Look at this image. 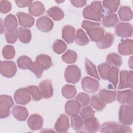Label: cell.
<instances>
[{"label":"cell","instance_id":"obj_1","mask_svg":"<svg viewBox=\"0 0 133 133\" xmlns=\"http://www.w3.org/2000/svg\"><path fill=\"white\" fill-rule=\"evenodd\" d=\"M83 17L87 19L100 21L103 17V9L100 1H93L83 11Z\"/></svg>","mask_w":133,"mask_h":133},{"label":"cell","instance_id":"obj_2","mask_svg":"<svg viewBox=\"0 0 133 133\" xmlns=\"http://www.w3.org/2000/svg\"><path fill=\"white\" fill-rule=\"evenodd\" d=\"M132 105H122L120 107L118 113V121L124 125H131L133 122Z\"/></svg>","mask_w":133,"mask_h":133},{"label":"cell","instance_id":"obj_3","mask_svg":"<svg viewBox=\"0 0 133 133\" xmlns=\"http://www.w3.org/2000/svg\"><path fill=\"white\" fill-rule=\"evenodd\" d=\"M81 77V72L76 65H69L65 70L64 78L70 83L76 84Z\"/></svg>","mask_w":133,"mask_h":133},{"label":"cell","instance_id":"obj_4","mask_svg":"<svg viewBox=\"0 0 133 133\" xmlns=\"http://www.w3.org/2000/svg\"><path fill=\"white\" fill-rule=\"evenodd\" d=\"M12 98L8 95L0 96V117L4 118L8 117L10 114V109L14 105Z\"/></svg>","mask_w":133,"mask_h":133},{"label":"cell","instance_id":"obj_5","mask_svg":"<svg viewBox=\"0 0 133 133\" xmlns=\"http://www.w3.org/2000/svg\"><path fill=\"white\" fill-rule=\"evenodd\" d=\"M17 68L16 63L12 61H4L1 62V73L6 77H13L16 73Z\"/></svg>","mask_w":133,"mask_h":133},{"label":"cell","instance_id":"obj_6","mask_svg":"<svg viewBox=\"0 0 133 133\" xmlns=\"http://www.w3.org/2000/svg\"><path fill=\"white\" fill-rule=\"evenodd\" d=\"M120 80L118 86V89H123L126 88L132 89L133 73L132 71L122 70L120 72Z\"/></svg>","mask_w":133,"mask_h":133},{"label":"cell","instance_id":"obj_7","mask_svg":"<svg viewBox=\"0 0 133 133\" xmlns=\"http://www.w3.org/2000/svg\"><path fill=\"white\" fill-rule=\"evenodd\" d=\"M82 89L88 93H94L96 92L99 88V82L90 77H84L81 82Z\"/></svg>","mask_w":133,"mask_h":133},{"label":"cell","instance_id":"obj_8","mask_svg":"<svg viewBox=\"0 0 133 133\" xmlns=\"http://www.w3.org/2000/svg\"><path fill=\"white\" fill-rule=\"evenodd\" d=\"M115 33L119 37L127 38L132 35V27L131 24L125 22H120L115 28Z\"/></svg>","mask_w":133,"mask_h":133},{"label":"cell","instance_id":"obj_9","mask_svg":"<svg viewBox=\"0 0 133 133\" xmlns=\"http://www.w3.org/2000/svg\"><path fill=\"white\" fill-rule=\"evenodd\" d=\"M30 96L27 88H21L16 91L14 94V99L17 104L25 105L30 102Z\"/></svg>","mask_w":133,"mask_h":133},{"label":"cell","instance_id":"obj_10","mask_svg":"<svg viewBox=\"0 0 133 133\" xmlns=\"http://www.w3.org/2000/svg\"><path fill=\"white\" fill-rule=\"evenodd\" d=\"M54 26L53 21L46 16L39 17L36 21V27L41 31L48 32Z\"/></svg>","mask_w":133,"mask_h":133},{"label":"cell","instance_id":"obj_11","mask_svg":"<svg viewBox=\"0 0 133 133\" xmlns=\"http://www.w3.org/2000/svg\"><path fill=\"white\" fill-rule=\"evenodd\" d=\"M39 88L41 91L43 98L49 99L53 95V88L51 81L45 79L39 84Z\"/></svg>","mask_w":133,"mask_h":133},{"label":"cell","instance_id":"obj_12","mask_svg":"<svg viewBox=\"0 0 133 133\" xmlns=\"http://www.w3.org/2000/svg\"><path fill=\"white\" fill-rule=\"evenodd\" d=\"M69 128L70 124L68 117L64 114H61L55 125V130L58 132H66Z\"/></svg>","mask_w":133,"mask_h":133},{"label":"cell","instance_id":"obj_13","mask_svg":"<svg viewBox=\"0 0 133 133\" xmlns=\"http://www.w3.org/2000/svg\"><path fill=\"white\" fill-rule=\"evenodd\" d=\"M100 129L98 120L95 117L87 118L84 121V129L85 132H96Z\"/></svg>","mask_w":133,"mask_h":133},{"label":"cell","instance_id":"obj_14","mask_svg":"<svg viewBox=\"0 0 133 133\" xmlns=\"http://www.w3.org/2000/svg\"><path fill=\"white\" fill-rule=\"evenodd\" d=\"M27 123L28 126L31 130H37L42 128L43 119L40 115L33 114L30 116Z\"/></svg>","mask_w":133,"mask_h":133},{"label":"cell","instance_id":"obj_15","mask_svg":"<svg viewBox=\"0 0 133 133\" xmlns=\"http://www.w3.org/2000/svg\"><path fill=\"white\" fill-rule=\"evenodd\" d=\"M17 16L18 18L20 25L24 28H30L34 23L35 19L30 14L23 12H18Z\"/></svg>","mask_w":133,"mask_h":133},{"label":"cell","instance_id":"obj_16","mask_svg":"<svg viewBox=\"0 0 133 133\" xmlns=\"http://www.w3.org/2000/svg\"><path fill=\"white\" fill-rule=\"evenodd\" d=\"M86 32L91 41L95 42L100 41L105 34L104 30L100 26L92 27L87 30Z\"/></svg>","mask_w":133,"mask_h":133},{"label":"cell","instance_id":"obj_17","mask_svg":"<svg viewBox=\"0 0 133 133\" xmlns=\"http://www.w3.org/2000/svg\"><path fill=\"white\" fill-rule=\"evenodd\" d=\"M117 101L121 104L127 103L132 105V91L128 89L124 91H118L116 94Z\"/></svg>","mask_w":133,"mask_h":133},{"label":"cell","instance_id":"obj_18","mask_svg":"<svg viewBox=\"0 0 133 133\" xmlns=\"http://www.w3.org/2000/svg\"><path fill=\"white\" fill-rule=\"evenodd\" d=\"M81 109V104L77 100H68L64 107L65 112L70 116L78 114L80 112Z\"/></svg>","mask_w":133,"mask_h":133},{"label":"cell","instance_id":"obj_19","mask_svg":"<svg viewBox=\"0 0 133 133\" xmlns=\"http://www.w3.org/2000/svg\"><path fill=\"white\" fill-rule=\"evenodd\" d=\"M118 52L124 56H127L132 54V40L126 39L121 42L118 45Z\"/></svg>","mask_w":133,"mask_h":133},{"label":"cell","instance_id":"obj_20","mask_svg":"<svg viewBox=\"0 0 133 133\" xmlns=\"http://www.w3.org/2000/svg\"><path fill=\"white\" fill-rule=\"evenodd\" d=\"M75 31L74 27L69 25H66L63 28L62 36L68 44H71L74 41L75 38Z\"/></svg>","mask_w":133,"mask_h":133},{"label":"cell","instance_id":"obj_21","mask_svg":"<svg viewBox=\"0 0 133 133\" xmlns=\"http://www.w3.org/2000/svg\"><path fill=\"white\" fill-rule=\"evenodd\" d=\"M116 93L115 91L105 89H101L99 92V98L105 103H111L116 99Z\"/></svg>","mask_w":133,"mask_h":133},{"label":"cell","instance_id":"obj_22","mask_svg":"<svg viewBox=\"0 0 133 133\" xmlns=\"http://www.w3.org/2000/svg\"><path fill=\"white\" fill-rule=\"evenodd\" d=\"M114 35L110 33H105L103 38L99 42H96L97 47L100 49H106L109 48L113 43L114 41Z\"/></svg>","mask_w":133,"mask_h":133},{"label":"cell","instance_id":"obj_23","mask_svg":"<svg viewBox=\"0 0 133 133\" xmlns=\"http://www.w3.org/2000/svg\"><path fill=\"white\" fill-rule=\"evenodd\" d=\"M71 125L76 132H85L83 119L77 114L71 115Z\"/></svg>","mask_w":133,"mask_h":133},{"label":"cell","instance_id":"obj_24","mask_svg":"<svg viewBox=\"0 0 133 133\" xmlns=\"http://www.w3.org/2000/svg\"><path fill=\"white\" fill-rule=\"evenodd\" d=\"M12 113L15 118L19 121H25L28 116V110L20 105L15 106L12 110Z\"/></svg>","mask_w":133,"mask_h":133},{"label":"cell","instance_id":"obj_25","mask_svg":"<svg viewBox=\"0 0 133 133\" xmlns=\"http://www.w3.org/2000/svg\"><path fill=\"white\" fill-rule=\"evenodd\" d=\"M118 21V17L116 14L109 12L102 17L101 23L104 27L111 28L114 26Z\"/></svg>","mask_w":133,"mask_h":133},{"label":"cell","instance_id":"obj_26","mask_svg":"<svg viewBox=\"0 0 133 133\" xmlns=\"http://www.w3.org/2000/svg\"><path fill=\"white\" fill-rule=\"evenodd\" d=\"M45 7L43 3L39 1H35L32 3L29 7V12L31 16H39L44 14Z\"/></svg>","mask_w":133,"mask_h":133},{"label":"cell","instance_id":"obj_27","mask_svg":"<svg viewBox=\"0 0 133 133\" xmlns=\"http://www.w3.org/2000/svg\"><path fill=\"white\" fill-rule=\"evenodd\" d=\"M4 24L6 28V31L16 30L18 26V23L15 16L11 14L7 15L5 18Z\"/></svg>","mask_w":133,"mask_h":133},{"label":"cell","instance_id":"obj_28","mask_svg":"<svg viewBox=\"0 0 133 133\" xmlns=\"http://www.w3.org/2000/svg\"><path fill=\"white\" fill-rule=\"evenodd\" d=\"M47 15L55 21H60L64 17V12L58 6L50 8L46 11Z\"/></svg>","mask_w":133,"mask_h":133},{"label":"cell","instance_id":"obj_29","mask_svg":"<svg viewBox=\"0 0 133 133\" xmlns=\"http://www.w3.org/2000/svg\"><path fill=\"white\" fill-rule=\"evenodd\" d=\"M118 15L121 21H130L132 18V12L130 8L127 6H122L118 10Z\"/></svg>","mask_w":133,"mask_h":133},{"label":"cell","instance_id":"obj_30","mask_svg":"<svg viewBox=\"0 0 133 133\" xmlns=\"http://www.w3.org/2000/svg\"><path fill=\"white\" fill-rule=\"evenodd\" d=\"M107 63L115 67H119L122 64V57L116 53H110L107 56Z\"/></svg>","mask_w":133,"mask_h":133},{"label":"cell","instance_id":"obj_31","mask_svg":"<svg viewBox=\"0 0 133 133\" xmlns=\"http://www.w3.org/2000/svg\"><path fill=\"white\" fill-rule=\"evenodd\" d=\"M18 38L21 42L24 44L29 43L32 38L31 31L29 29H27L24 28H19Z\"/></svg>","mask_w":133,"mask_h":133},{"label":"cell","instance_id":"obj_32","mask_svg":"<svg viewBox=\"0 0 133 133\" xmlns=\"http://www.w3.org/2000/svg\"><path fill=\"white\" fill-rule=\"evenodd\" d=\"M118 72L119 70L117 67L111 66L107 76V80H108L114 87H116L118 83Z\"/></svg>","mask_w":133,"mask_h":133},{"label":"cell","instance_id":"obj_33","mask_svg":"<svg viewBox=\"0 0 133 133\" xmlns=\"http://www.w3.org/2000/svg\"><path fill=\"white\" fill-rule=\"evenodd\" d=\"M36 61L42 65L44 70L48 69L52 65L51 58L46 55H39L36 58Z\"/></svg>","mask_w":133,"mask_h":133},{"label":"cell","instance_id":"obj_34","mask_svg":"<svg viewBox=\"0 0 133 133\" xmlns=\"http://www.w3.org/2000/svg\"><path fill=\"white\" fill-rule=\"evenodd\" d=\"M75 39L76 43L79 46H85L89 42L86 33L81 29H78L77 30Z\"/></svg>","mask_w":133,"mask_h":133},{"label":"cell","instance_id":"obj_35","mask_svg":"<svg viewBox=\"0 0 133 133\" xmlns=\"http://www.w3.org/2000/svg\"><path fill=\"white\" fill-rule=\"evenodd\" d=\"M119 124L114 122L104 123L101 127V132H117Z\"/></svg>","mask_w":133,"mask_h":133},{"label":"cell","instance_id":"obj_36","mask_svg":"<svg viewBox=\"0 0 133 133\" xmlns=\"http://www.w3.org/2000/svg\"><path fill=\"white\" fill-rule=\"evenodd\" d=\"M85 66L86 73L89 75L92 76L96 79H100V77L96 70V66L91 61L87 58L85 59Z\"/></svg>","mask_w":133,"mask_h":133},{"label":"cell","instance_id":"obj_37","mask_svg":"<svg viewBox=\"0 0 133 133\" xmlns=\"http://www.w3.org/2000/svg\"><path fill=\"white\" fill-rule=\"evenodd\" d=\"M76 89L73 85L66 84L64 85L61 90L63 96L66 99L73 98L76 94Z\"/></svg>","mask_w":133,"mask_h":133},{"label":"cell","instance_id":"obj_38","mask_svg":"<svg viewBox=\"0 0 133 133\" xmlns=\"http://www.w3.org/2000/svg\"><path fill=\"white\" fill-rule=\"evenodd\" d=\"M90 104L97 111H102L106 106L105 103L103 102L96 95L91 96Z\"/></svg>","mask_w":133,"mask_h":133},{"label":"cell","instance_id":"obj_39","mask_svg":"<svg viewBox=\"0 0 133 133\" xmlns=\"http://www.w3.org/2000/svg\"><path fill=\"white\" fill-rule=\"evenodd\" d=\"M120 4V2L119 1H110L105 0L102 1L103 6L108 10L109 12H116L119 5Z\"/></svg>","mask_w":133,"mask_h":133},{"label":"cell","instance_id":"obj_40","mask_svg":"<svg viewBox=\"0 0 133 133\" xmlns=\"http://www.w3.org/2000/svg\"><path fill=\"white\" fill-rule=\"evenodd\" d=\"M77 58V55L76 52L72 50H68L62 56V60L66 63H74Z\"/></svg>","mask_w":133,"mask_h":133},{"label":"cell","instance_id":"obj_41","mask_svg":"<svg viewBox=\"0 0 133 133\" xmlns=\"http://www.w3.org/2000/svg\"><path fill=\"white\" fill-rule=\"evenodd\" d=\"M67 48L66 43L61 39H56L52 46V49L54 52L58 54H61L64 52Z\"/></svg>","mask_w":133,"mask_h":133},{"label":"cell","instance_id":"obj_42","mask_svg":"<svg viewBox=\"0 0 133 133\" xmlns=\"http://www.w3.org/2000/svg\"><path fill=\"white\" fill-rule=\"evenodd\" d=\"M28 69L30 70L31 72H33L37 78H40L42 77L43 71L44 70L43 66L36 61L32 62L30 64Z\"/></svg>","mask_w":133,"mask_h":133},{"label":"cell","instance_id":"obj_43","mask_svg":"<svg viewBox=\"0 0 133 133\" xmlns=\"http://www.w3.org/2000/svg\"><path fill=\"white\" fill-rule=\"evenodd\" d=\"M34 101H39L42 98L40 89L35 85H30L26 88Z\"/></svg>","mask_w":133,"mask_h":133},{"label":"cell","instance_id":"obj_44","mask_svg":"<svg viewBox=\"0 0 133 133\" xmlns=\"http://www.w3.org/2000/svg\"><path fill=\"white\" fill-rule=\"evenodd\" d=\"M32 62V59L26 56H22L20 57L17 61L18 66L20 69L24 70L28 69L30 64Z\"/></svg>","mask_w":133,"mask_h":133},{"label":"cell","instance_id":"obj_45","mask_svg":"<svg viewBox=\"0 0 133 133\" xmlns=\"http://www.w3.org/2000/svg\"><path fill=\"white\" fill-rule=\"evenodd\" d=\"M2 55L5 59H12L15 56V50L14 47L10 45H6L2 50Z\"/></svg>","mask_w":133,"mask_h":133},{"label":"cell","instance_id":"obj_46","mask_svg":"<svg viewBox=\"0 0 133 133\" xmlns=\"http://www.w3.org/2000/svg\"><path fill=\"white\" fill-rule=\"evenodd\" d=\"M111 68L110 65L107 63H102L98 66V70L101 78L103 80H107L109 70Z\"/></svg>","mask_w":133,"mask_h":133},{"label":"cell","instance_id":"obj_47","mask_svg":"<svg viewBox=\"0 0 133 133\" xmlns=\"http://www.w3.org/2000/svg\"><path fill=\"white\" fill-rule=\"evenodd\" d=\"M80 114L82 118L85 120L87 118L95 116V111L92 108L88 105L84 106L80 111Z\"/></svg>","mask_w":133,"mask_h":133},{"label":"cell","instance_id":"obj_48","mask_svg":"<svg viewBox=\"0 0 133 133\" xmlns=\"http://www.w3.org/2000/svg\"><path fill=\"white\" fill-rule=\"evenodd\" d=\"M18 37V30L6 31L5 33V38L7 43L14 44Z\"/></svg>","mask_w":133,"mask_h":133},{"label":"cell","instance_id":"obj_49","mask_svg":"<svg viewBox=\"0 0 133 133\" xmlns=\"http://www.w3.org/2000/svg\"><path fill=\"white\" fill-rule=\"evenodd\" d=\"M77 100L82 106L87 105L90 101L89 96L84 92H80L75 98Z\"/></svg>","mask_w":133,"mask_h":133},{"label":"cell","instance_id":"obj_50","mask_svg":"<svg viewBox=\"0 0 133 133\" xmlns=\"http://www.w3.org/2000/svg\"><path fill=\"white\" fill-rule=\"evenodd\" d=\"M1 12L2 14H6L8 12L11 8L10 3L7 1H1Z\"/></svg>","mask_w":133,"mask_h":133},{"label":"cell","instance_id":"obj_51","mask_svg":"<svg viewBox=\"0 0 133 133\" xmlns=\"http://www.w3.org/2000/svg\"><path fill=\"white\" fill-rule=\"evenodd\" d=\"M100 25V24L99 23L91 22L88 20H84L82 23V27L86 31L92 27Z\"/></svg>","mask_w":133,"mask_h":133},{"label":"cell","instance_id":"obj_52","mask_svg":"<svg viewBox=\"0 0 133 133\" xmlns=\"http://www.w3.org/2000/svg\"><path fill=\"white\" fill-rule=\"evenodd\" d=\"M16 5L19 7H25L27 6H30V5L33 3L32 1H22V0H17L15 1Z\"/></svg>","mask_w":133,"mask_h":133},{"label":"cell","instance_id":"obj_53","mask_svg":"<svg viewBox=\"0 0 133 133\" xmlns=\"http://www.w3.org/2000/svg\"><path fill=\"white\" fill-rule=\"evenodd\" d=\"M117 132H132V130L128 125L122 124H119Z\"/></svg>","mask_w":133,"mask_h":133},{"label":"cell","instance_id":"obj_54","mask_svg":"<svg viewBox=\"0 0 133 133\" xmlns=\"http://www.w3.org/2000/svg\"><path fill=\"white\" fill-rule=\"evenodd\" d=\"M70 2L74 6L76 7H82L86 4V1L85 0H71Z\"/></svg>","mask_w":133,"mask_h":133},{"label":"cell","instance_id":"obj_55","mask_svg":"<svg viewBox=\"0 0 133 133\" xmlns=\"http://www.w3.org/2000/svg\"><path fill=\"white\" fill-rule=\"evenodd\" d=\"M3 23L2 19H1V34H3L5 31V29H4V28H3V26L4 27V25H3Z\"/></svg>","mask_w":133,"mask_h":133},{"label":"cell","instance_id":"obj_56","mask_svg":"<svg viewBox=\"0 0 133 133\" xmlns=\"http://www.w3.org/2000/svg\"><path fill=\"white\" fill-rule=\"evenodd\" d=\"M128 65L131 69L132 68V56H131L128 60Z\"/></svg>","mask_w":133,"mask_h":133}]
</instances>
